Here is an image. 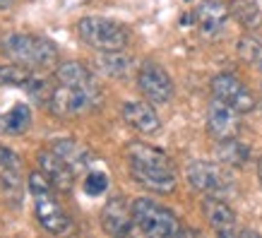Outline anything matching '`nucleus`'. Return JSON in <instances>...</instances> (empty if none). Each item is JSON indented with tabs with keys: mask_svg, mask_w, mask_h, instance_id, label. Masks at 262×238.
Segmentation results:
<instances>
[{
	"mask_svg": "<svg viewBox=\"0 0 262 238\" xmlns=\"http://www.w3.org/2000/svg\"><path fill=\"white\" fill-rule=\"evenodd\" d=\"M125 157L130 164V176L137 185L157 195H168L178 185L173 161L157 147H149L144 142H130L125 147Z\"/></svg>",
	"mask_w": 262,
	"mask_h": 238,
	"instance_id": "nucleus-1",
	"label": "nucleus"
},
{
	"mask_svg": "<svg viewBox=\"0 0 262 238\" xmlns=\"http://www.w3.org/2000/svg\"><path fill=\"white\" fill-rule=\"evenodd\" d=\"M3 51L15 63L27 65L32 70H48L58 65V48L56 44L46 36L36 34H10L3 39Z\"/></svg>",
	"mask_w": 262,
	"mask_h": 238,
	"instance_id": "nucleus-2",
	"label": "nucleus"
},
{
	"mask_svg": "<svg viewBox=\"0 0 262 238\" xmlns=\"http://www.w3.org/2000/svg\"><path fill=\"white\" fill-rule=\"evenodd\" d=\"M29 190L34 195V212H36V222L43 231L53 233V236H60L70 229V217L65 212L60 202L53 198V185L41 171H34L29 176Z\"/></svg>",
	"mask_w": 262,
	"mask_h": 238,
	"instance_id": "nucleus-3",
	"label": "nucleus"
},
{
	"mask_svg": "<svg viewBox=\"0 0 262 238\" xmlns=\"http://www.w3.org/2000/svg\"><path fill=\"white\" fill-rule=\"evenodd\" d=\"M133 219H135L137 231H142L144 236L151 238L178 236L183 231L176 212L149 198H137L133 202Z\"/></svg>",
	"mask_w": 262,
	"mask_h": 238,
	"instance_id": "nucleus-4",
	"label": "nucleus"
},
{
	"mask_svg": "<svg viewBox=\"0 0 262 238\" xmlns=\"http://www.w3.org/2000/svg\"><path fill=\"white\" fill-rule=\"evenodd\" d=\"M77 36L94 51H123L130 41V32L108 17H82L77 22Z\"/></svg>",
	"mask_w": 262,
	"mask_h": 238,
	"instance_id": "nucleus-5",
	"label": "nucleus"
},
{
	"mask_svg": "<svg viewBox=\"0 0 262 238\" xmlns=\"http://www.w3.org/2000/svg\"><path fill=\"white\" fill-rule=\"evenodd\" d=\"M185 181L190 183L192 190L205 195H224L233 190V176L219 161H202V159L190 161L185 166Z\"/></svg>",
	"mask_w": 262,
	"mask_h": 238,
	"instance_id": "nucleus-6",
	"label": "nucleus"
},
{
	"mask_svg": "<svg viewBox=\"0 0 262 238\" xmlns=\"http://www.w3.org/2000/svg\"><path fill=\"white\" fill-rule=\"evenodd\" d=\"M99 103H101L99 99H94L92 94L82 92V89L58 84L51 92V99H48L46 109L53 116H58V118H70V116H82V113L92 111Z\"/></svg>",
	"mask_w": 262,
	"mask_h": 238,
	"instance_id": "nucleus-7",
	"label": "nucleus"
},
{
	"mask_svg": "<svg viewBox=\"0 0 262 238\" xmlns=\"http://www.w3.org/2000/svg\"><path fill=\"white\" fill-rule=\"evenodd\" d=\"M137 89L142 92V96L151 103H168L173 99V79L161 65L142 63L140 72H137Z\"/></svg>",
	"mask_w": 262,
	"mask_h": 238,
	"instance_id": "nucleus-8",
	"label": "nucleus"
},
{
	"mask_svg": "<svg viewBox=\"0 0 262 238\" xmlns=\"http://www.w3.org/2000/svg\"><path fill=\"white\" fill-rule=\"evenodd\" d=\"M212 96L226 101L238 113H250V111H255V106H257L253 92H250L236 75H229V72H222V75L212 77Z\"/></svg>",
	"mask_w": 262,
	"mask_h": 238,
	"instance_id": "nucleus-9",
	"label": "nucleus"
},
{
	"mask_svg": "<svg viewBox=\"0 0 262 238\" xmlns=\"http://www.w3.org/2000/svg\"><path fill=\"white\" fill-rule=\"evenodd\" d=\"M241 116L233 106H229L222 99H212L207 106V133L212 140H226V137H238L241 133Z\"/></svg>",
	"mask_w": 262,
	"mask_h": 238,
	"instance_id": "nucleus-10",
	"label": "nucleus"
},
{
	"mask_svg": "<svg viewBox=\"0 0 262 238\" xmlns=\"http://www.w3.org/2000/svg\"><path fill=\"white\" fill-rule=\"evenodd\" d=\"M36 159H39V171L51 181V185L58 192H70L75 188V176L77 174L63 157H58L53 149H43L39 152Z\"/></svg>",
	"mask_w": 262,
	"mask_h": 238,
	"instance_id": "nucleus-11",
	"label": "nucleus"
},
{
	"mask_svg": "<svg viewBox=\"0 0 262 238\" xmlns=\"http://www.w3.org/2000/svg\"><path fill=\"white\" fill-rule=\"evenodd\" d=\"M56 79L58 84L82 89V92H87V94H92L94 99L101 101V87L96 82L94 72L89 70L84 63H80V60H65V63H60L56 68Z\"/></svg>",
	"mask_w": 262,
	"mask_h": 238,
	"instance_id": "nucleus-12",
	"label": "nucleus"
},
{
	"mask_svg": "<svg viewBox=\"0 0 262 238\" xmlns=\"http://www.w3.org/2000/svg\"><path fill=\"white\" fill-rule=\"evenodd\" d=\"M101 226L111 236H127L133 231V226H135L133 205H127V200L123 195L111 198L101 209Z\"/></svg>",
	"mask_w": 262,
	"mask_h": 238,
	"instance_id": "nucleus-13",
	"label": "nucleus"
},
{
	"mask_svg": "<svg viewBox=\"0 0 262 238\" xmlns=\"http://www.w3.org/2000/svg\"><path fill=\"white\" fill-rule=\"evenodd\" d=\"M231 17L229 5H224L222 0H202L195 12H192V19H195V27L202 36H216L222 34L224 24Z\"/></svg>",
	"mask_w": 262,
	"mask_h": 238,
	"instance_id": "nucleus-14",
	"label": "nucleus"
},
{
	"mask_svg": "<svg viewBox=\"0 0 262 238\" xmlns=\"http://www.w3.org/2000/svg\"><path fill=\"white\" fill-rule=\"evenodd\" d=\"M123 120H125L130 127H135L137 133H142V135H154V133H159L161 127V118L159 113L154 111V106L144 101H125L123 103Z\"/></svg>",
	"mask_w": 262,
	"mask_h": 238,
	"instance_id": "nucleus-15",
	"label": "nucleus"
},
{
	"mask_svg": "<svg viewBox=\"0 0 262 238\" xmlns=\"http://www.w3.org/2000/svg\"><path fill=\"white\" fill-rule=\"evenodd\" d=\"M202 217L219 236L236 226V212L229 202H224L222 195H207L202 200Z\"/></svg>",
	"mask_w": 262,
	"mask_h": 238,
	"instance_id": "nucleus-16",
	"label": "nucleus"
},
{
	"mask_svg": "<svg viewBox=\"0 0 262 238\" xmlns=\"http://www.w3.org/2000/svg\"><path fill=\"white\" fill-rule=\"evenodd\" d=\"M51 149L56 152L58 157H63L65 161L75 168V174L92 168V164L96 161L94 154H92V149H87L82 142L70 140V137H58V140H53V142H51Z\"/></svg>",
	"mask_w": 262,
	"mask_h": 238,
	"instance_id": "nucleus-17",
	"label": "nucleus"
},
{
	"mask_svg": "<svg viewBox=\"0 0 262 238\" xmlns=\"http://www.w3.org/2000/svg\"><path fill=\"white\" fill-rule=\"evenodd\" d=\"M94 65H96V70L103 72L106 77L123 79L135 68V60L127 56V53H123V51H99Z\"/></svg>",
	"mask_w": 262,
	"mask_h": 238,
	"instance_id": "nucleus-18",
	"label": "nucleus"
},
{
	"mask_svg": "<svg viewBox=\"0 0 262 238\" xmlns=\"http://www.w3.org/2000/svg\"><path fill=\"white\" fill-rule=\"evenodd\" d=\"M214 159L219 164H224V166H246L248 161H250V147L241 142L238 137L216 140Z\"/></svg>",
	"mask_w": 262,
	"mask_h": 238,
	"instance_id": "nucleus-19",
	"label": "nucleus"
},
{
	"mask_svg": "<svg viewBox=\"0 0 262 238\" xmlns=\"http://www.w3.org/2000/svg\"><path fill=\"white\" fill-rule=\"evenodd\" d=\"M29 127H32V109L27 103H15L0 118V133L5 135H24Z\"/></svg>",
	"mask_w": 262,
	"mask_h": 238,
	"instance_id": "nucleus-20",
	"label": "nucleus"
},
{
	"mask_svg": "<svg viewBox=\"0 0 262 238\" xmlns=\"http://www.w3.org/2000/svg\"><path fill=\"white\" fill-rule=\"evenodd\" d=\"M229 12L231 17L236 19V22L248 29V32H253L257 29L262 22V12H260V5L255 3V0H231L229 3Z\"/></svg>",
	"mask_w": 262,
	"mask_h": 238,
	"instance_id": "nucleus-21",
	"label": "nucleus"
},
{
	"mask_svg": "<svg viewBox=\"0 0 262 238\" xmlns=\"http://www.w3.org/2000/svg\"><path fill=\"white\" fill-rule=\"evenodd\" d=\"M34 77V70L27 65H0V87H27V82Z\"/></svg>",
	"mask_w": 262,
	"mask_h": 238,
	"instance_id": "nucleus-22",
	"label": "nucleus"
},
{
	"mask_svg": "<svg viewBox=\"0 0 262 238\" xmlns=\"http://www.w3.org/2000/svg\"><path fill=\"white\" fill-rule=\"evenodd\" d=\"M0 190L3 195L17 205L24 195V188H22V176H19V168H3L0 171Z\"/></svg>",
	"mask_w": 262,
	"mask_h": 238,
	"instance_id": "nucleus-23",
	"label": "nucleus"
},
{
	"mask_svg": "<svg viewBox=\"0 0 262 238\" xmlns=\"http://www.w3.org/2000/svg\"><path fill=\"white\" fill-rule=\"evenodd\" d=\"M236 48H238V56L250 65H257V60L262 58V39H257V36H253V34L241 36L238 44H236Z\"/></svg>",
	"mask_w": 262,
	"mask_h": 238,
	"instance_id": "nucleus-24",
	"label": "nucleus"
},
{
	"mask_svg": "<svg viewBox=\"0 0 262 238\" xmlns=\"http://www.w3.org/2000/svg\"><path fill=\"white\" fill-rule=\"evenodd\" d=\"M82 188H84L87 195L99 198V195H103V192L108 190V176L103 174V171H87L84 181H82Z\"/></svg>",
	"mask_w": 262,
	"mask_h": 238,
	"instance_id": "nucleus-25",
	"label": "nucleus"
},
{
	"mask_svg": "<svg viewBox=\"0 0 262 238\" xmlns=\"http://www.w3.org/2000/svg\"><path fill=\"white\" fill-rule=\"evenodd\" d=\"M3 168H19V157L12 149L0 144V171Z\"/></svg>",
	"mask_w": 262,
	"mask_h": 238,
	"instance_id": "nucleus-26",
	"label": "nucleus"
},
{
	"mask_svg": "<svg viewBox=\"0 0 262 238\" xmlns=\"http://www.w3.org/2000/svg\"><path fill=\"white\" fill-rule=\"evenodd\" d=\"M10 5H12V0H0V10H3V8H10Z\"/></svg>",
	"mask_w": 262,
	"mask_h": 238,
	"instance_id": "nucleus-27",
	"label": "nucleus"
},
{
	"mask_svg": "<svg viewBox=\"0 0 262 238\" xmlns=\"http://www.w3.org/2000/svg\"><path fill=\"white\" fill-rule=\"evenodd\" d=\"M257 178H260V183H262V159L257 161Z\"/></svg>",
	"mask_w": 262,
	"mask_h": 238,
	"instance_id": "nucleus-28",
	"label": "nucleus"
},
{
	"mask_svg": "<svg viewBox=\"0 0 262 238\" xmlns=\"http://www.w3.org/2000/svg\"><path fill=\"white\" fill-rule=\"evenodd\" d=\"M255 68H257V70L262 72V58H260V60H257V65H255Z\"/></svg>",
	"mask_w": 262,
	"mask_h": 238,
	"instance_id": "nucleus-29",
	"label": "nucleus"
}]
</instances>
